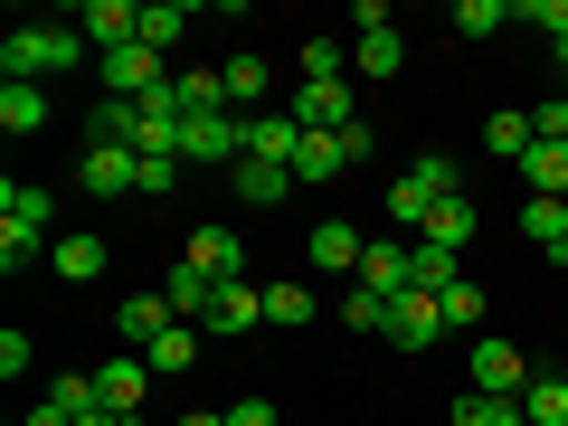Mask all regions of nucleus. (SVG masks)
Masks as SVG:
<instances>
[{"mask_svg":"<svg viewBox=\"0 0 568 426\" xmlns=\"http://www.w3.org/2000/svg\"><path fill=\"white\" fill-rule=\"evenodd\" d=\"M77 426H133V417H114V407H85V417Z\"/></svg>","mask_w":568,"mask_h":426,"instance_id":"a18cd8bd","label":"nucleus"},{"mask_svg":"<svg viewBox=\"0 0 568 426\" xmlns=\"http://www.w3.org/2000/svg\"><path fill=\"white\" fill-rule=\"evenodd\" d=\"M351 77V39H304V85H342Z\"/></svg>","mask_w":568,"mask_h":426,"instance_id":"2f4dec72","label":"nucleus"},{"mask_svg":"<svg viewBox=\"0 0 568 426\" xmlns=\"http://www.w3.org/2000/svg\"><path fill=\"white\" fill-rule=\"evenodd\" d=\"M181 256L200 265L209 284H246V237H237V227H200V237H190Z\"/></svg>","mask_w":568,"mask_h":426,"instance_id":"6e6552de","label":"nucleus"},{"mask_svg":"<svg viewBox=\"0 0 568 426\" xmlns=\"http://www.w3.org/2000/svg\"><path fill=\"white\" fill-rule=\"evenodd\" d=\"M361 227H351V219H323V227H313V246H304V256L313 265H323V275H361Z\"/></svg>","mask_w":568,"mask_h":426,"instance_id":"4468645a","label":"nucleus"},{"mask_svg":"<svg viewBox=\"0 0 568 426\" xmlns=\"http://www.w3.org/2000/svg\"><path fill=\"white\" fill-rule=\"evenodd\" d=\"M85 48H95V58H104V48H133L142 39V0H85Z\"/></svg>","mask_w":568,"mask_h":426,"instance_id":"1a4fd4ad","label":"nucleus"},{"mask_svg":"<svg viewBox=\"0 0 568 426\" xmlns=\"http://www.w3.org/2000/svg\"><path fill=\"white\" fill-rule=\"evenodd\" d=\"M181 29H190V0H142V48H162V58H171Z\"/></svg>","mask_w":568,"mask_h":426,"instance_id":"7c9ffc66","label":"nucleus"},{"mask_svg":"<svg viewBox=\"0 0 568 426\" xmlns=\"http://www.w3.org/2000/svg\"><path fill=\"white\" fill-rule=\"evenodd\" d=\"M446 200H465V162H455V152H426V162H407L398 181H388V219L398 227H426Z\"/></svg>","mask_w":568,"mask_h":426,"instance_id":"f03ea898","label":"nucleus"},{"mask_svg":"<svg viewBox=\"0 0 568 426\" xmlns=\"http://www.w3.org/2000/svg\"><path fill=\"white\" fill-rule=\"evenodd\" d=\"M20 426H77V417H67V407H58V398H39V407H29V417H20Z\"/></svg>","mask_w":568,"mask_h":426,"instance_id":"c03bdc74","label":"nucleus"},{"mask_svg":"<svg viewBox=\"0 0 568 426\" xmlns=\"http://www.w3.org/2000/svg\"><path fill=\"white\" fill-rule=\"evenodd\" d=\"M559 95H568V77H559Z\"/></svg>","mask_w":568,"mask_h":426,"instance_id":"09e8293b","label":"nucleus"},{"mask_svg":"<svg viewBox=\"0 0 568 426\" xmlns=\"http://www.w3.org/2000/svg\"><path fill=\"white\" fill-rule=\"evenodd\" d=\"M29 256H48V237H29V227H10V219H0V265H10V275H20Z\"/></svg>","mask_w":568,"mask_h":426,"instance_id":"ea45409f","label":"nucleus"},{"mask_svg":"<svg viewBox=\"0 0 568 426\" xmlns=\"http://www.w3.org/2000/svg\"><path fill=\"white\" fill-rule=\"evenodd\" d=\"M48 123V85H0V133H39Z\"/></svg>","mask_w":568,"mask_h":426,"instance_id":"cd10ccee","label":"nucleus"},{"mask_svg":"<svg viewBox=\"0 0 568 426\" xmlns=\"http://www.w3.org/2000/svg\"><path fill=\"white\" fill-rule=\"evenodd\" d=\"M0 219H10V227H29V237H48V246H58V200H48L39 181H0Z\"/></svg>","mask_w":568,"mask_h":426,"instance_id":"ddd939ff","label":"nucleus"},{"mask_svg":"<svg viewBox=\"0 0 568 426\" xmlns=\"http://www.w3.org/2000/svg\"><path fill=\"white\" fill-rule=\"evenodd\" d=\"M484 142L503 152V162H521L530 142H540V123H530V114H493V123H484Z\"/></svg>","mask_w":568,"mask_h":426,"instance_id":"c9c22d12","label":"nucleus"},{"mask_svg":"<svg viewBox=\"0 0 568 426\" xmlns=\"http://www.w3.org/2000/svg\"><path fill=\"white\" fill-rule=\"evenodd\" d=\"M351 67H361V77H398V67H407V39H398V29H379V39H351Z\"/></svg>","mask_w":568,"mask_h":426,"instance_id":"c756f323","label":"nucleus"},{"mask_svg":"<svg viewBox=\"0 0 568 426\" xmlns=\"http://www.w3.org/2000/svg\"><path fill=\"white\" fill-rule=\"evenodd\" d=\"M142 361H152V379H181V369H190V361H200V332H190V323H171V332H162V342L142 351Z\"/></svg>","mask_w":568,"mask_h":426,"instance_id":"c85d7f7f","label":"nucleus"},{"mask_svg":"<svg viewBox=\"0 0 568 426\" xmlns=\"http://www.w3.org/2000/svg\"><path fill=\"white\" fill-rule=\"evenodd\" d=\"M521 237L549 246V256H568V200H521Z\"/></svg>","mask_w":568,"mask_h":426,"instance_id":"b1692460","label":"nucleus"},{"mask_svg":"<svg viewBox=\"0 0 568 426\" xmlns=\"http://www.w3.org/2000/svg\"><path fill=\"white\" fill-rule=\"evenodd\" d=\"M417 237H426V246H446V256H465V246H474V200H446L436 219L417 227Z\"/></svg>","mask_w":568,"mask_h":426,"instance_id":"bb28decb","label":"nucleus"},{"mask_svg":"<svg viewBox=\"0 0 568 426\" xmlns=\"http://www.w3.org/2000/svg\"><path fill=\"white\" fill-rule=\"evenodd\" d=\"M521 426H568V369H559V379L540 369V379L521 388Z\"/></svg>","mask_w":568,"mask_h":426,"instance_id":"393cba45","label":"nucleus"},{"mask_svg":"<svg viewBox=\"0 0 568 426\" xmlns=\"http://www.w3.org/2000/svg\"><path fill=\"white\" fill-rule=\"evenodd\" d=\"M549 58H559V77H568V39H559V48H549Z\"/></svg>","mask_w":568,"mask_h":426,"instance_id":"49530a36","label":"nucleus"},{"mask_svg":"<svg viewBox=\"0 0 568 426\" xmlns=\"http://www.w3.org/2000/svg\"><path fill=\"white\" fill-rule=\"evenodd\" d=\"M455 426H521V398H484V388H465V398H455Z\"/></svg>","mask_w":568,"mask_h":426,"instance_id":"72a5a7b5","label":"nucleus"},{"mask_svg":"<svg viewBox=\"0 0 568 426\" xmlns=\"http://www.w3.org/2000/svg\"><path fill=\"white\" fill-rule=\"evenodd\" d=\"M530 379H540V369H530V361H521L511 342H493V332L474 342V388H484V398H521Z\"/></svg>","mask_w":568,"mask_h":426,"instance_id":"423d86ee","label":"nucleus"},{"mask_svg":"<svg viewBox=\"0 0 568 426\" xmlns=\"http://www.w3.org/2000/svg\"><path fill=\"white\" fill-rule=\"evenodd\" d=\"M181 162H246V114H190L181 123Z\"/></svg>","mask_w":568,"mask_h":426,"instance_id":"39448f33","label":"nucleus"},{"mask_svg":"<svg viewBox=\"0 0 568 426\" xmlns=\"http://www.w3.org/2000/svg\"><path fill=\"white\" fill-rule=\"evenodd\" d=\"M521 181H530V200H568V142H530Z\"/></svg>","mask_w":568,"mask_h":426,"instance_id":"aec40b11","label":"nucleus"},{"mask_svg":"<svg viewBox=\"0 0 568 426\" xmlns=\"http://www.w3.org/2000/svg\"><path fill=\"white\" fill-rule=\"evenodd\" d=\"M181 426H227V417H181Z\"/></svg>","mask_w":568,"mask_h":426,"instance_id":"de8ad7c7","label":"nucleus"},{"mask_svg":"<svg viewBox=\"0 0 568 426\" xmlns=\"http://www.w3.org/2000/svg\"><path fill=\"white\" fill-rule=\"evenodd\" d=\"M503 20H511V0H455V29H465V39H493Z\"/></svg>","mask_w":568,"mask_h":426,"instance_id":"e433bc0d","label":"nucleus"},{"mask_svg":"<svg viewBox=\"0 0 568 426\" xmlns=\"http://www.w3.org/2000/svg\"><path fill=\"white\" fill-rule=\"evenodd\" d=\"M227 426H275V407H265V398H237V407H227Z\"/></svg>","mask_w":568,"mask_h":426,"instance_id":"37998d69","label":"nucleus"},{"mask_svg":"<svg viewBox=\"0 0 568 426\" xmlns=\"http://www.w3.org/2000/svg\"><path fill=\"white\" fill-rule=\"evenodd\" d=\"M227 190H237V200H246V209H275V200H284V190H294V171H284V162H256V152H246V162H237V171H227Z\"/></svg>","mask_w":568,"mask_h":426,"instance_id":"dca6fc26","label":"nucleus"},{"mask_svg":"<svg viewBox=\"0 0 568 426\" xmlns=\"http://www.w3.org/2000/svg\"><path fill=\"white\" fill-rule=\"evenodd\" d=\"M171 323H181V313H171V304H162V294H133V304H123V313H114V332H123V342H133V351H152V342H162V332H171Z\"/></svg>","mask_w":568,"mask_h":426,"instance_id":"6ab92c4d","label":"nucleus"},{"mask_svg":"<svg viewBox=\"0 0 568 426\" xmlns=\"http://www.w3.org/2000/svg\"><path fill=\"white\" fill-rule=\"evenodd\" d=\"M284 114L304 123V133H351V123H361V104H351V85H304Z\"/></svg>","mask_w":568,"mask_h":426,"instance_id":"9d476101","label":"nucleus"},{"mask_svg":"<svg viewBox=\"0 0 568 426\" xmlns=\"http://www.w3.org/2000/svg\"><path fill=\"white\" fill-rule=\"evenodd\" d=\"M162 304H171V313H181V323H209V304H219V284H209V275H200V265H190V256H181V265H171V284H162Z\"/></svg>","mask_w":568,"mask_h":426,"instance_id":"a211bd4d","label":"nucleus"},{"mask_svg":"<svg viewBox=\"0 0 568 426\" xmlns=\"http://www.w3.org/2000/svg\"><path fill=\"white\" fill-rule=\"evenodd\" d=\"M342 171H351L342 133H304V152H294V181H342Z\"/></svg>","mask_w":568,"mask_h":426,"instance_id":"a878e982","label":"nucleus"},{"mask_svg":"<svg viewBox=\"0 0 568 426\" xmlns=\"http://www.w3.org/2000/svg\"><path fill=\"white\" fill-rule=\"evenodd\" d=\"M342 323H351V332H388V304H379V294H361V284H351V294H342Z\"/></svg>","mask_w":568,"mask_h":426,"instance_id":"4c0bfd02","label":"nucleus"},{"mask_svg":"<svg viewBox=\"0 0 568 426\" xmlns=\"http://www.w3.org/2000/svg\"><path fill=\"white\" fill-rule=\"evenodd\" d=\"M246 152H256V162H284V171H294V152H304V123L284 114V104H265V114H246Z\"/></svg>","mask_w":568,"mask_h":426,"instance_id":"f8f14e48","label":"nucleus"},{"mask_svg":"<svg viewBox=\"0 0 568 426\" xmlns=\"http://www.w3.org/2000/svg\"><path fill=\"white\" fill-rule=\"evenodd\" d=\"M511 20L549 29V48H559V39H568V0H521V10H511Z\"/></svg>","mask_w":568,"mask_h":426,"instance_id":"58836bf2","label":"nucleus"},{"mask_svg":"<svg viewBox=\"0 0 568 426\" xmlns=\"http://www.w3.org/2000/svg\"><path fill=\"white\" fill-rule=\"evenodd\" d=\"M48 265H58L67 284H85V275H104V265H114V246H104L95 227H67V237L48 246Z\"/></svg>","mask_w":568,"mask_h":426,"instance_id":"2eb2a0df","label":"nucleus"},{"mask_svg":"<svg viewBox=\"0 0 568 426\" xmlns=\"http://www.w3.org/2000/svg\"><path fill=\"white\" fill-rule=\"evenodd\" d=\"M436 304H446V332H484V284H474V275H455Z\"/></svg>","mask_w":568,"mask_h":426,"instance_id":"473e14b6","label":"nucleus"},{"mask_svg":"<svg viewBox=\"0 0 568 426\" xmlns=\"http://www.w3.org/2000/svg\"><path fill=\"white\" fill-rule=\"evenodd\" d=\"M133 171H142V152H114V142H85V190H95V200L133 190Z\"/></svg>","mask_w":568,"mask_h":426,"instance_id":"f3484780","label":"nucleus"},{"mask_svg":"<svg viewBox=\"0 0 568 426\" xmlns=\"http://www.w3.org/2000/svg\"><path fill=\"white\" fill-rule=\"evenodd\" d=\"M95 77H104V95H123V104H152V95H162V85H171V67H162V48H104V58H95Z\"/></svg>","mask_w":568,"mask_h":426,"instance_id":"7ed1b4c3","label":"nucleus"},{"mask_svg":"<svg viewBox=\"0 0 568 426\" xmlns=\"http://www.w3.org/2000/svg\"><path fill=\"white\" fill-rule=\"evenodd\" d=\"M95 398L114 407V417H142V398H152V361H142V351H123V361H95Z\"/></svg>","mask_w":568,"mask_h":426,"instance_id":"0eeeda50","label":"nucleus"},{"mask_svg":"<svg viewBox=\"0 0 568 426\" xmlns=\"http://www.w3.org/2000/svg\"><path fill=\"white\" fill-rule=\"evenodd\" d=\"M219 85H227V104H237V114H265V58H256V48H246V58H227Z\"/></svg>","mask_w":568,"mask_h":426,"instance_id":"5701e85b","label":"nucleus"},{"mask_svg":"<svg viewBox=\"0 0 568 426\" xmlns=\"http://www.w3.org/2000/svg\"><path fill=\"white\" fill-rule=\"evenodd\" d=\"M29 361H39V342H29V332H0V369H10V379H20Z\"/></svg>","mask_w":568,"mask_h":426,"instance_id":"79ce46f5","label":"nucleus"},{"mask_svg":"<svg viewBox=\"0 0 568 426\" xmlns=\"http://www.w3.org/2000/svg\"><path fill=\"white\" fill-rule=\"evenodd\" d=\"M256 323H265V284H219L209 332H256Z\"/></svg>","mask_w":568,"mask_h":426,"instance_id":"4be33fe9","label":"nucleus"},{"mask_svg":"<svg viewBox=\"0 0 568 426\" xmlns=\"http://www.w3.org/2000/svg\"><path fill=\"white\" fill-rule=\"evenodd\" d=\"M171 104H181V123H190V114H237V104H227V85H219V67H190V77H171Z\"/></svg>","mask_w":568,"mask_h":426,"instance_id":"412c9836","label":"nucleus"},{"mask_svg":"<svg viewBox=\"0 0 568 426\" xmlns=\"http://www.w3.org/2000/svg\"><path fill=\"white\" fill-rule=\"evenodd\" d=\"M265 323L304 332V323H313V284H265Z\"/></svg>","mask_w":568,"mask_h":426,"instance_id":"f704fd0d","label":"nucleus"},{"mask_svg":"<svg viewBox=\"0 0 568 426\" xmlns=\"http://www.w3.org/2000/svg\"><path fill=\"white\" fill-rule=\"evenodd\" d=\"M351 284H361V294H379V304H398V294H417V237H379V246H361V275H351Z\"/></svg>","mask_w":568,"mask_h":426,"instance_id":"20e7f679","label":"nucleus"},{"mask_svg":"<svg viewBox=\"0 0 568 426\" xmlns=\"http://www.w3.org/2000/svg\"><path fill=\"white\" fill-rule=\"evenodd\" d=\"M436 332H446V304H436L426 284H417V294H398V304H388V342H398V351H426V342H436Z\"/></svg>","mask_w":568,"mask_h":426,"instance_id":"9b49d317","label":"nucleus"},{"mask_svg":"<svg viewBox=\"0 0 568 426\" xmlns=\"http://www.w3.org/2000/svg\"><path fill=\"white\" fill-rule=\"evenodd\" d=\"M171 171H181V162H171V152H142V171H133V190H152V200H162V190H181V181H171Z\"/></svg>","mask_w":568,"mask_h":426,"instance_id":"a19ab883","label":"nucleus"},{"mask_svg":"<svg viewBox=\"0 0 568 426\" xmlns=\"http://www.w3.org/2000/svg\"><path fill=\"white\" fill-rule=\"evenodd\" d=\"M77 58H85V29L29 20V29H10V39H0V85H48V77H67Z\"/></svg>","mask_w":568,"mask_h":426,"instance_id":"f257e3e1","label":"nucleus"}]
</instances>
